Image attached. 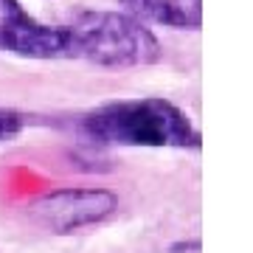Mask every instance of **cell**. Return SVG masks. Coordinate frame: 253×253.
Returning <instances> with one entry per match:
<instances>
[{
	"mask_svg": "<svg viewBox=\"0 0 253 253\" xmlns=\"http://www.w3.org/2000/svg\"><path fill=\"white\" fill-rule=\"evenodd\" d=\"M129 17L177 31H197L203 26V0H118Z\"/></svg>",
	"mask_w": 253,
	"mask_h": 253,
	"instance_id": "5b68a950",
	"label": "cell"
},
{
	"mask_svg": "<svg viewBox=\"0 0 253 253\" xmlns=\"http://www.w3.org/2000/svg\"><path fill=\"white\" fill-rule=\"evenodd\" d=\"M28 124H31V116L28 113L14 110V107H0V144L17 138Z\"/></svg>",
	"mask_w": 253,
	"mask_h": 253,
	"instance_id": "8992f818",
	"label": "cell"
},
{
	"mask_svg": "<svg viewBox=\"0 0 253 253\" xmlns=\"http://www.w3.org/2000/svg\"><path fill=\"white\" fill-rule=\"evenodd\" d=\"M79 129L96 146L200 149V132L189 113L161 96L99 104L82 116Z\"/></svg>",
	"mask_w": 253,
	"mask_h": 253,
	"instance_id": "6da1fadb",
	"label": "cell"
},
{
	"mask_svg": "<svg viewBox=\"0 0 253 253\" xmlns=\"http://www.w3.org/2000/svg\"><path fill=\"white\" fill-rule=\"evenodd\" d=\"M118 211L110 189H56L31 203L28 217L48 234H76L107 222Z\"/></svg>",
	"mask_w": 253,
	"mask_h": 253,
	"instance_id": "3957f363",
	"label": "cell"
},
{
	"mask_svg": "<svg viewBox=\"0 0 253 253\" xmlns=\"http://www.w3.org/2000/svg\"><path fill=\"white\" fill-rule=\"evenodd\" d=\"M0 51L23 59H76L68 26H45L20 0H0Z\"/></svg>",
	"mask_w": 253,
	"mask_h": 253,
	"instance_id": "277c9868",
	"label": "cell"
},
{
	"mask_svg": "<svg viewBox=\"0 0 253 253\" xmlns=\"http://www.w3.org/2000/svg\"><path fill=\"white\" fill-rule=\"evenodd\" d=\"M68 28L76 59L99 68H144L163 59L158 37L126 11H79Z\"/></svg>",
	"mask_w": 253,
	"mask_h": 253,
	"instance_id": "7a4b0ae2",
	"label": "cell"
}]
</instances>
